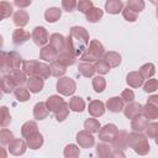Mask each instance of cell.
I'll use <instances>...</instances> for the list:
<instances>
[{
    "mask_svg": "<svg viewBox=\"0 0 158 158\" xmlns=\"http://www.w3.org/2000/svg\"><path fill=\"white\" fill-rule=\"evenodd\" d=\"M89 32L81 26H73L65 37V49L75 58H80L89 46Z\"/></svg>",
    "mask_w": 158,
    "mask_h": 158,
    "instance_id": "1",
    "label": "cell"
},
{
    "mask_svg": "<svg viewBox=\"0 0 158 158\" xmlns=\"http://www.w3.org/2000/svg\"><path fill=\"white\" fill-rule=\"evenodd\" d=\"M22 70L28 78L35 77L42 80L48 79L49 75H52L51 65L42 62H37V60H25L22 63Z\"/></svg>",
    "mask_w": 158,
    "mask_h": 158,
    "instance_id": "2",
    "label": "cell"
},
{
    "mask_svg": "<svg viewBox=\"0 0 158 158\" xmlns=\"http://www.w3.org/2000/svg\"><path fill=\"white\" fill-rule=\"evenodd\" d=\"M128 147L132 148L138 156H147L151 151L147 136L139 132L128 133Z\"/></svg>",
    "mask_w": 158,
    "mask_h": 158,
    "instance_id": "3",
    "label": "cell"
},
{
    "mask_svg": "<svg viewBox=\"0 0 158 158\" xmlns=\"http://www.w3.org/2000/svg\"><path fill=\"white\" fill-rule=\"evenodd\" d=\"M104 54H105L104 46L98 40H91L86 51L79 59L83 63H93V62H98L99 59H101L104 57Z\"/></svg>",
    "mask_w": 158,
    "mask_h": 158,
    "instance_id": "4",
    "label": "cell"
},
{
    "mask_svg": "<svg viewBox=\"0 0 158 158\" xmlns=\"http://www.w3.org/2000/svg\"><path fill=\"white\" fill-rule=\"evenodd\" d=\"M22 59L20 57V54L15 51L11 52H1V65H0V70L2 73H10L12 70L20 69V65L22 64Z\"/></svg>",
    "mask_w": 158,
    "mask_h": 158,
    "instance_id": "5",
    "label": "cell"
},
{
    "mask_svg": "<svg viewBox=\"0 0 158 158\" xmlns=\"http://www.w3.org/2000/svg\"><path fill=\"white\" fill-rule=\"evenodd\" d=\"M57 91L60 95L64 96H70L74 94V91L77 90V84L72 78L68 77H62L57 80Z\"/></svg>",
    "mask_w": 158,
    "mask_h": 158,
    "instance_id": "6",
    "label": "cell"
},
{
    "mask_svg": "<svg viewBox=\"0 0 158 158\" xmlns=\"http://www.w3.org/2000/svg\"><path fill=\"white\" fill-rule=\"evenodd\" d=\"M117 132H118V128H117L116 125H114V123H106L98 132L99 139L101 142H104V143H112V141L115 139Z\"/></svg>",
    "mask_w": 158,
    "mask_h": 158,
    "instance_id": "7",
    "label": "cell"
},
{
    "mask_svg": "<svg viewBox=\"0 0 158 158\" xmlns=\"http://www.w3.org/2000/svg\"><path fill=\"white\" fill-rule=\"evenodd\" d=\"M32 41L35 42V44H37L38 47H44L47 46V42L49 41L48 37V32L43 26H36L32 30Z\"/></svg>",
    "mask_w": 158,
    "mask_h": 158,
    "instance_id": "8",
    "label": "cell"
},
{
    "mask_svg": "<svg viewBox=\"0 0 158 158\" xmlns=\"http://www.w3.org/2000/svg\"><path fill=\"white\" fill-rule=\"evenodd\" d=\"M78 144L81 147V148H91L94 144H95V137L93 136L91 132L86 131V130H83V131H79L77 133V137H75Z\"/></svg>",
    "mask_w": 158,
    "mask_h": 158,
    "instance_id": "9",
    "label": "cell"
},
{
    "mask_svg": "<svg viewBox=\"0 0 158 158\" xmlns=\"http://www.w3.org/2000/svg\"><path fill=\"white\" fill-rule=\"evenodd\" d=\"M27 147H28V146H27V142H25L22 138H15V139L9 144L7 151H9L10 154L19 157V156L25 154Z\"/></svg>",
    "mask_w": 158,
    "mask_h": 158,
    "instance_id": "10",
    "label": "cell"
},
{
    "mask_svg": "<svg viewBox=\"0 0 158 158\" xmlns=\"http://www.w3.org/2000/svg\"><path fill=\"white\" fill-rule=\"evenodd\" d=\"M65 104L64 99L59 95H52L49 96L47 100H46V105H47V109L49 112H53L54 115L63 107V105Z\"/></svg>",
    "mask_w": 158,
    "mask_h": 158,
    "instance_id": "11",
    "label": "cell"
},
{
    "mask_svg": "<svg viewBox=\"0 0 158 158\" xmlns=\"http://www.w3.org/2000/svg\"><path fill=\"white\" fill-rule=\"evenodd\" d=\"M111 144L115 149H121V151L127 149L128 148V133L125 130L118 131Z\"/></svg>",
    "mask_w": 158,
    "mask_h": 158,
    "instance_id": "12",
    "label": "cell"
},
{
    "mask_svg": "<svg viewBox=\"0 0 158 158\" xmlns=\"http://www.w3.org/2000/svg\"><path fill=\"white\" fill-rule=\"evenodd\" d=\"M58 54L59 53H58V51L56 48H53L51 44H47L43 48H41V51H40V59H42L44 62L53 63V62L57 60Z\"/></svg>",
    "mask_w": 158,
    "mask_h": 158,
    "instance_id": "13",
    "label": "cell"
},
{
    "mask_svg": "<svg viewBox=\"0 0 158 158\" xmlns=\"http://www.w3.org/2000/svg\"><path fill=\"white\" fill-rule=\"evenodd\" d=\"M88 111L93 117H100L105 114V104L101 100H91L88 106Z\"/></svg>",
    "mask_w": 158,
    "mask_h": 158,
    "instance_id": "14",
    "label": "cell"
},
{
    "mask_svg": "<svg viewBox=\"0 0 158 158\" xmlns=\"http://www.w3.org/2000/svg\"><path fill=\"white\" fill-rule=\"evenodd\" d=\"M142 110H143V106L139 104V102H130L125 106L123 109V114L127 118H135L136 116H139L142 115Z\"/></svg>",
    "mask_w": 158,
    "mask_h": 158,
    "instance_id": "15",
    "label": "cell"
},
{
    "mask_svg": "<svg viewBox=\"0 0 158 158\" xmlns=\"http://www.w3.org/2000/svg\"><path fill=\"white\" fill-rule=\"evenodd\" d=\"M30 38H32V35L23 28H16L12 32V43L16 46H21L25 42H27Z\"/></svg>",
    "mask_w": 158,
    "mask_h": 158,
    "instance_id": "16",
    "label": "cell"
},
{
    "mask_svg": "<svg viewBox=\"0 0 158 158\" xmlns=\"http://www.w3.org/2000/svg\"><path fill=\"white\" fill-rule=\"evenodd\" d=\"M123 102L125 101L121 99V96H112V98L107 99L105 106L111 112H120V111H123V109H125Z\"/></svg>",
    "mask_w": 158,
    "mask_h": 158,
    "instance_id": "17",
    "label": "cell"
},
{
    "mask_svg": "<svg viewBox=\"0 0 158 158\" xmlns=\"http://www.w3.org/2000/svg\"><path fill=\"white\" fill-rule=\"evenodd\" d=\"M12 20H14V23H15V26H17V28H22V27H25L27 23H28V21H30V15H28V12L26 11V10H17L15 14H14V17H12Z\"/></svg>",
    "mask_w": 158,
    "mask_h": 158,
    "instance_id": "18",
    "label": "cell"
},
{
    "mask_svg": "<svg viewBox=\"0 0 158 158\" xmlns=\"http://www.w3.org/2000/svg\"><path fill=\"white\" fill-rule=\"evenodd\" d=\"M49 44L60 53L65 49V37L60 33H52L49 36Z\"/></svg>",
    "mask_w": 158,
    "mask_h": 158,
    "instance_id": "19",
    "label": "cell"
},
{
    "mask_svg": "<svg viewBox=\"0 0 158 158\" xmlns=\"http://www.w3.org/2000/svg\"><path fill=\"white\" fill-rule=\"evenodd\" d=\"M7 77L11 79V81L16 85V88H20L25 83H27V75L23 73L22 69H16V70H12L7 74Z\"/></svg>",
    "mask_w": 158,
    "mask_h": 158,
    "instance_id": "20",
    "label": "cell"
},
{
    "mask_svg": "<svg viewBox=\"0 0 158 158\" xmlns=\"http://www.w3.org/2000/svg\"><path fill=\"white\" fill-rule=\"evenodd\" d=\"M148 120L143 116V115H139V116H136L135 118H132L131 121V128L133 132H143L146 131L147 126H148Z\"/></svg>",
    "mask_w": 158,
    "mask_h": 158,
    "instance_id": "21",
    "label": "cell"
},
{
    "mask_svg": "<svg viewBox=\"0 0 158 158\" xmlns=\"http://www.w3.org/2000/svg\"><path fill=\"white\" fill-rule=\"evenodd\" d=\"M143 78L142 75L139 74V72H130L127 75H126V83L128 86L131 88H139L143 85Z\"/></svg>",
    "mask_w": 158,
    "mask_h": 158,
    "instance_id": "22",
    "label": "cell"
},
{
    "mask_svg": "<svg viewBox=\"0 0 158 158\" xmlns=\"http://www.w3.org/2000/svg\"><path fill=\"white\" fill-rule=\"evenodd\" d=\"M105 10L107 14L117 15L123 10V2L121 0H107L105 2Z\"/></svg>",
    "mask_w": 158,
    "mask_h": 158,
    "instance_id": "23",
    "label": "cell"
},
{
    "mask_svg": "<svg viewBox=\"0 0 158 158\" xmlns=\"http://www.w3.org/2000/svg\"><path fill=\"white\" fill-rule=\"evenodd\" d=\"M37 132H38V126L35 121H27L21 126V136L26 139Z\"/></svg>",
    "mask_w": 158,
    "mask_h": 158,
    "instance_id": "24",
    "label": "cell"
},
{
    "mask_svg": "<svg viewBox=\"0 0 158 158\" xmlns=\"http://www.w3.org/2000/svg\"><path fill=\"white\" fill-rule=\"evenodd\" d=\"M26 85H27V89H28L30 93L36 94V93H40V91L43 89V86H44V81H43L42 79H40V78L31 77V78L27 79Z\"/></svg>",
    "mask_w": 158,
    "mask_h": 158,
    "instance_id": "25",
    "label": "cell"
},
{
    "mask_svg": "<svg viewBox=\"0 0 158 158\" xmlns=\"http://www.w3.org/2000/svg\"><path fill=\"white\" fill-rule=\"evenodd\" d=\"M48 114H49V111H48V109H47L46 102L40 101V102H37V104L35 105V107H33V117H35L36 120H38V121L44 120V118L48 116Z\"/></svg>",
    "mask_w": 158,
    "mask_h": 158,
    "instance_id": "26",
    "label": "cell"
},
{
    "mask_svg": "<svg viewBox=\"0 0 158 158\" xmlns=\"http://www.w3.org/2000/svg\"><path fill=\"white\" fill-rule=\"evenodd\" d=\"M62 16V10L59 7H48L44 11V20L49 23L57 22Z\"/></svg>",
    "mask_w": 158,
    "mask_h": 158,
    "instance_id": "27",
    "label": "cell"
},
{
    "mask_svg": "<svg viewBox=\"0 0 158 158\" xmlns=\"http://www.w3.org/2000/svg\"><path fill=\"white\" fill-rule=\"evenodd\" d=\"M111 68H116L121 64V56L120 53L115 52V51H109V52H105L104 57H102Z\"/></svg>",
    "mask_w": 158,
    "mask_h": 158,
    "instance_id": "28",
    "label": "cell"
},
{
    "mask_svg": "<svg viewBox=\"0 0 158 158\" xmlns=\"http://www.w3.org/2000/svg\"><path fill=\"white\" fill-rule=\"evenodd\" d=\"M142 115L147 120L158 118V106H156V105H153L151 102H146V105L143 106V110H142Z\"/></svg>",
    "mask_w": 158,
    "mask_h": 158,
    "instance_id": "29",
    "label": "cell"
},
{
    "mask_svg": "<svg viewBox=\"0 0 158 158\" xmlns=\"http://www.w3.org/2000/svg\"><path fill=\"white\" fill-rule=\"evenodd\" d=\"M104 15V11L100 9V7H91L86 14H85V19L88 22H91V23H95V22H99L101 20Z\"/></svg>",
    "mask_w": 158,
    "mask_h": 158,
    "instance_id": "30",
    "label": "cell"
},
{
    "mask_svg": "<svg viewBox=\"0 0 158 158\" xmlns=\"http://www.w3.org/2000/svg\"><path fill=\"white\" fill-rule=\"evenodd\" d=\"M78 72L79 74H81L83 77L85 78H91L95 73H96V69H95V64H91V63H79L78 65Z\"/></svg>",
    "mask_w": 158,
    "mask_h": 158,
    "instance_id": "31",
    "label": "cell"
},
{
    "mask_svg": "<svg viewBox=\"0 0 158 158\" xmlns=\"http://www.w3.org/2000/svg\"><path fill=\"white\" fill-rule=\"evenodd\" d=\"M26 142H27V146L30 149H38L43 144V136L40 132H37V133L32 135L31 137H28L26 139Z\"/></svg>",
    "mask_w": 158,
    "mask_h": 158,
    "instance_id": "32",
    "label": "cell"
},
{
    "mask_svg": "<svg viewBox=\"0 0 158 158\" xmlns=\"http://www.w3.org/2000/svg\"><path fill=\"white\" fill-rule=\"evenodd\" d=\"M75 57L74 56H72L70 53H68L67 51H63V52H60L59 54H58V57H57V62L59 63V64H62V65H64V67H70V65H73L74 63H75Z\"/></svg>",
    "mask_w": 158,
    "mask_h": 158,
    "instance_id": "33",
    "label": "cell"
},
{
    "mask_svg": "<svg viewBox=\"0 0 158 158\" xmlns=\"http://www.w3.org/2000/svg\"><path fill=\"white\" fill-rule=\"evenodd\" d=\"M69 109L74 112H81L85 110V101L80 96H73L69 100Z\"/></svg>",
    "mask_w": 158,
    "mask_h": 158,
    "instance_id": "34",
    "label": "cell"
},
{
    "mask_svg": "<svg viewBox=\"0 0 158 158\" xmlns=\"http://www.w3.org/2000/svg\"><path fill=\"white\" fill-rule=\"evenodd\" d=\"M139 74L142 75V78L143 79H151L153 75H154V73H156V67H154V64L153 63H144L143 65H141L139 67Z\"/></svg>",
    "mask_w": 158,
    "mask_h": 158,
    "instance_id": "35",
    "label": "cell"
},
{
    "mask_svg": "<svg viewBox=\"0 0 158 158\" xmlns=\"http://www.w3.org/2000/svg\"><path fill=\"white\" fill-rule=\"evenodd\" d=\"M84 128H85L86 131L91 132V133H96V132L100 131L101 125H100V122H99L96 118L90 117V118H86V120L84 121Z\"/></svg>",
    "mask_w": 158,
    "mask_h": 158,
    "instance_id": "36",
    "label": "cell"
},
{
    "mask_svg": "<svg viewBox=\"0 0 158 158\" xmlns=\"http://www.w3.org/2000/svg\"><path fill=\"white\" fill-rule=\"evenodd\" d=\"M91 85H93V89L95 93H102L106 88V80L104 77L101 75H98V77H94L93 80H91Z\"/></svg>",
    "mask_w": 158,
    "mask_h": 158,
    "instance_id": "37",
    "label": "cell"
},
{
    "mask_svg": "<svg viewBox=\"0 0 158 158\" xmlns=\"http://www.w3.org/2000/svg\"><path fill=\"white\" fill-rule=\"evenodd\" d=\"M16 89H17L16 85L11 81V79L7 77V74L4 75V77L1 78V90H2V93H5V94H10V93L15 91Z\"/></svg>",
    "mask_w": 158,
    "mask_h": 158,
    "instance_id": "38",
    "label": "cell"
},
{
    "mask_svg": "<svg viewBox=\"0 0 158 158\" xmlns=\"http://www.w3.org/2000/svg\"><path fill=\"white\" fill-rule=\"evenodd\" d=\"M63 154L65 158H78L80 154V149L77 144H67L63 149Z\"/></svg>",
    "mask_w": 158,
    "mask_h": 158,
    "instance_id": "39",
    "label": "cell"
},
{
    "mask_svg": "<svg viewBox=\"0 0 158 158\" xmlns=\"http://www.w3.org/2000/svg\"><path fill=\"white\" fill-rule=\"evenodd\" d=\"M14 95H15V99H16L17 101H20V102H25V101L30 100V98H31L28 89H26V88H23V86L17 88V89L14 91Z\"/></svg>",
    "mask_w": 158,
    "mask_h": 158,
    "instance_id": "40",
    "label": "cell"
},
{
    "mask_svg": "<svg viewBox=\"0 0 158 158\" xmlns=\"http://www.w3.org/2000/svg\"><path fill=\"white\" fill-rule=\"evenodd\" d=\"M111 152H112L111 151V147L107 143L101 142V143L96 144V153H98L99 158H110Z\"/></svg>",
    "mask_w": 158,
    "mask_h": 158,
    "instance_id": "41",
    "label": "cell"
},
{
    "mask_svg": "<svg viewBox=\"0 0 158 158\" xmlns=\"http://www.w3.org/2000/svg\"><path fill=\"white\" fill-rule=\"evenodd\" d=\"M15 139L14 133L7 128H1L0 131V142L2 146H9Z\"/></svg>",
    "mask_w": 158,
    "mask_h": 158,
    "instance_id": "42",
    "label": "cell"
},
{
    "mask_svg": "<svg viewBox=\"0 0 158 158\" xmlns=\"http://www.w3.org/2000/svg\"><path fill=\"white\" fill-rule=\"evenodd\" d=\"M51 70H52V75H54L56 78H62L65 74V72H67V67L59 64L56 60V62L51 63Z\"/></svg>",
    "mask_w": 158,
    "mask_h": 158,
    "instance_id": "43",
    "label": "cell"
},
{
    "mask_svg": "<svg viewBox=\"0 0 158 158\" xmlns=\"http://www.w3.org/2000/svg\"><path fill=\"white\" fill-rule=\"evenodd\" d=\"M126 6L128 9H131L133 12L139 14L144 9V1L143 0H128L126 2Z\"/></svg>",
    "mask_w": 158,
    "mask_h": 158,
    "instance_id": "44",
    "label": "cell"
},
{
    "mask_svg": "<svg viewBox=\"0 0 158 158\" xmlns=\"http://www.w3.org/2000/svg\"><path fill=\"white\" fill-rule=\"evenodd\" d=\"M110 65H109V63L104 59V58H101V59H99L98 62H95V69H96V72L100 74V75H105V74H107L109 72H110Z\"/></svg>",
    "mask_w": 158,
    "mask_h": 158,
    "instance_id": "45",
    "label": "cell"
},
{
    "mask_svg": "<svg viewBox=\"0 0 158 158\" xmlns=\"http://www.w3.org/2000/svg\"><path fill=\"white\" fill-rule=\"evenodd\" d=\"M11 122V115L9 112V109L6 106L1 107V118H0V125L2 128H5L7 125H10Z\"/></svg>",
    "mask_w": 158,
    "mask_h": 158,
    "instance_id": "46",
    "label": "cell"
},
{
    "mask_svg": "<svg viewBox=\"0 0 158 158\" xmlns=\"http://www.w3.org/2000/svg\"><path fill=\"white\" fill-rule=\"evenodd\" d=\"M0 11H1V19H6L12 15V5L7 1L0 2Z\"/></svg>",
    "mask_w": 158,
    "mask_h": 158,
    "instance_id": "47",
    "label": "cell"
},
{
    "mask_svg": "<svg viewBox=\"0 0 158 158\" xmlns=\"http://www.w3.org/2000/svg\"><path fill=\"white\" fill-rule=\"evenodd\" d=\"M146 136L148 138H156L158 136V122H149L146 128Z\"/></svg>",
    "mask_w": 158,
    "mask_h": 158,
    "instance_id": "48",
    "label": "cell"
},
{
    "mask_svg": "<svg viewBox=\"0 0 158 158\" xmlns=\"http://www.w3.org/2000/svg\"><path fill=\"white\" fill-rule=\"evenodd\" d=\"M69 102H65L64 105H63V107L56 114V120L58 121V122H62V121H64L67 117H68V114H69Z\"/></svg>",
    "mask_w": 158,
    "mask_h": 158,
    "instance_id": "49",
    "label": "cell"
},
{
    "mask_svg": "<svg viewBox=\"0 0 158 158\" xmlns=\"http://www.w3.org/2000/svg\"><path fill=\"white\" fill-rule=\"evenodd\" d=\"M158 89V80L157 79H148L144 84H143V90L146 93H153Z\"/></svg>",
    "mask_w": 158,
    "mask_h": 158,
    "instance_id": "50",
    "label": "cell"
},
{
    "mask_svg": "<svg viewBox=\"0 0 158 158\" xmlns=\"http://www.w3.org/2000/svg\"><path fill=\"white\" fill-rule=\"evenodd\" d=\"M91 7H94V5H93V2L90 0H80L78 2V5H77V9L81 14H86Z\"/></svg>",
    "mask_w": 158,
    "mask_h": 158,
    "instance_id": "51",
    "label": "cell"
},
{
    "mask_svg": "<svg viewBox=\"0 0 158 158\" xmlns=\"http://www.w3.org/2000/svg\"><path fill=\"white\" fill-rule=\"evenodd\" d=\"M137 15H138V14L133 12V11H132L131 9H128L127 6H125L123 10H122V16H123V19H125L126 21H128V22H135V21L137 20Z\"/></svg>",
    "mask_w": 158,
    "mask_h": 158,
    "instance_id": "52",
    "label": "cell"
},
{
    "mask_svg": "<svg viewBox=\"0 0 158 158\" xmlns=\"http://www.w3.org/2000/svg\"><path fill=\"white\" fill-rule=\"evenodd\" d=\"M121 99H122L125 102H127V104L133 102V100H135V93H133V90H131V89H125V90H122V93H121Z\"/></svg>",
    "mask_w": 158,
    "mask_h": 158,
    "instance_id": "53",
    "label": "cell"
},
{
    "mask_svg": "<svg viewBox=\"0 0 158 158\" xmlns=\"http://www.w3.org/2000/svg\"><path fill=\"white\" fill-rule=\"evenodd\" d=\"M77 5H78V2H77L75 0H63V1H62V7H63V10H65L67 12L74 11L75 7H77Z\"/></svg>",
    "mask_w": 158,
    "mask_h": 158,
    "instance_id": "54",
    "label": "cell"
},
{
    "mask_svg": "<svg viewBox=\"0 0 158 158\" xmlns=\"http://www.w3.org/2000/svg\"><path fill=\"white\" fill-rule=\"evenodd\" d=\"M14 4H15L17 7H20L21 10H23L25 7H27V6L31 5V0H15Z\"/></svg>",
    "mask_w": 158,
    "mask_h": 158,
    "instance_id": "55",
    "label": "cell"
},
{
    "mask_svg": "<svg viewBox=\"0 0 158 158\" xmlns=\"http://www.w3.org/2000/svg\"><path fill=\"white\" fill-rule=\"evenodd\" d=\"M110 158H126V156H125L123 151H121V149H114L111 152Z\"/></svg>",
    "mask_w": 158,
    "mask_h": 158,
    "instance_id": "56",
    "label": "cell"
},
{
    "mask_svg": "<svg viewBox=\"0 0 158 158\" xmlns=\"http://www.w3.org/2000/svg\"><path fill=\"white\" fill-rule=\"evenodd\" d=\"M147 102H151V104L158 106V95H151V96L147 99Z\"/></svg>",
    "mask_w": 158,
    "mask_h": 158,
    "instance_id": "57",
    "label": "cell"
},
{
    "mask_svg": "<svg viewBox=\"0 0 158 158\" xmlns=\"http://www.w3.org/2000/svg\"><path fill=\"white\" fill-rule=\"evenodd\" d=\"M2 158H6V153H5V151L2 149Z\"/></svg>",
    "mask_w": 158,
    "mask_h": 158,
    "instance_id": "58",
    "label": "cell"
},
{
    "mask_svg": "<svg viewBox=\"0 0 158 158\" xmlns=\"http://www.w3.org/2000/svg\"><path fill=\"white\" fill-rule=\"evenodd\" d=\"M154 141H156V144H157V146H158V136H157V137H156V138H154Z\"/></svg>",
    "mask_w": 158,
    "mask_h": 158,
    "instance_id": "59",
    "label": "cell"
},
{
    "mask_svg": "<svg viewBox=\"0 0 158 158\" xmlns=\"http://www.w3.org/2000/svg\"><path fill=\"white\" fill-rule=\"evenodd\" d=\"M156 16H157V20H158V7H157V10H156Z\"/></svg>",
    "mask_w": 158,
    "mask_h": 158,
    "instance_id": "60",
    "label": "cell"
}]
</instances>
